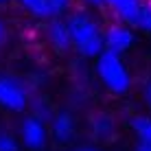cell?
Returning <instances> with one entry per match:
<instances>
[{"label": "cell", "instance_id": "1", "mask_svg": "<svg viewBox=\"0 0 151 151\" xmlns=\"http://www.w3.org/2000/svg\"><path fill=\"white\" fill-rule=\"evenodd\" d=\"M66 22H68V29H70L72 48L81 57H94L96 59L105 50V37H103L105 33L88 11L77 9L66 18Z\"/></svg>", "mask_w": 151, "mask_h": 151}, {"label": "cell", "instance_id": "2", "mask_svg": "<svg viewBox=\"0 0 151 151\" xmlns=\"http://www.w3.org/2000/svg\"><path fill=\"white\" fill-rule=\"evenodd\" d=\"M96 75L103 81V86L114 94H125L132 88V77L125 68L121 55H114L110 50H103L96 57Z\"/></svg>", "mask_w": 151, "mask_h": 151}, {"label": "cell", "instance_id": "3", "mask_svg": "<svg viewBox=\"0 0 151 151\" xmlns=\"http://www.w3.org/2000/svg\"><path fill=\"white\" fill-rule=\"evenodd\" d=\"M123 24L151 33V2L147 0H103Z\"/></svg>", "mask_w": 151, "mask_h": 151}, {"label": "cell", "instance_id": "4", "mask_svg": "<svg viewBox=\"0 0 151 151\" xmlns=\"http://www.w3.org/2000/svg\"><path fill=\"white\" fill-rule=\"evenodd\" d=\"M0 107L9 112H24L29 107V94L24 86L7 75H0Z\"/></svg>", "mask_w": 151, "mask_h": 151}, {"label": "cell", "instance_id": "5", "mask_svg": "<svg viewBox=\"0 0 151 151\" xmlns=\"http://www.w3.org/2000/svg\"><path fill=\"white\" fill-rule=\"evenodd\" d=\"M20 136H22V142L27 145L31 151H40L46 147L48 142V132H46L44 121H40L37 116H27L20 125Z\"/></svg>", "mask_w": 151, "mask_h": 151}, {"label": "cell", "instance_id": "6", "mask_svg": "<svg viewBox=\"0 0 151 151\" xmlns=\"http://www.w3.org/2000/svg\"><path fill=\"white\" fill-rule=\"evenodd\" d=\"M103 37H105V50L114 55H123L134 44V31L127 24H112V27H107Z\"/></svg>", "mask_w": 151, "mask_h": 151}, {"label": "cell", "instance_id": "7", "mask_svg": "<svg viewBox=\"0 0 151 151\" xmlns=\"http://www.w3.org/2000/svg\"><path fill=\"white\" fill-rule=\"evenodd\" d=\"M46 35H48L50 46L57 53H68L72 48V37H70V29H68L66 20H61V18L50 20L48 27H46Z\"/></svg>", "mask_w": 151, "mask_h": 151}, {"label": "cell", "instance_id": "8", "mask_svg": "<svg viewBox=\"0 0 151 151\" xmlns=\"http://www.w3.org/2000/svg\"><path fill=\"white\" fill-rule=\"evenodd\" d=\"M77 125L70 112H57L53 116V136L57 142H70L75 138Z\"/></svg>", "mask_w": 151, "mask_h": 151}, {"label": "cell", "instance_id": "9", "mask_svg": "<svg viewBox=\"0 0 151 151\" xmlns=\"http://www.w3.org/2000/svg\"><path fill=\"white\" fill-rule=\"evenodd\" d=\"M90 127H92V136L99 140H110L114 136V121L110 114H103V112L94 114L90 121Z\"/></svg>", "mask_w": 151, "mask_h": 151}, {"label": "cell", "instance_id": "10", "mask_svg": "<svg viewBox=\"0 0 151 151\" xmlns=\"http://www.w3.org/2000/svg\"><path fill=\"white\" fill-rule=\"evenodd\" d=\"M27 13L40 20H55L53 11H50V0H15Z\"/></svg>", "mask_w": 151, "mask_h": 151}, {"label": "cell", "instance_id": "11", "mask_svg": "<svg viewBox=\"0 0 151 151\" xmlns=\"http://www.w3.org/2000/svg\"><path fill=\"white\" fill-rule=\"evenodd\" d=\"M132 129L138 136L140 145L151 147V116H134L132 118Z\"/></svg>", "mask_w": 151, "mask_h": 151}, {"label": "cell", "instance_id": "12", "mask_svg": "<svg viewBox=\"0 0 151 151\" xmlns=\"http://www.w3.org/2000/svg\"><path fill=\"white\" fill-rule=\"evenodd\" d=\"M0 151H20V145L13 134L0 132Z\"/></svg>", "mask_w": 151, "mask_h": 151}, {"label": "cell", "instance_id": "13", "mask_svg": "<svg viewBox=\"0 0 151 151\" xmlns=\"http://www.w3.org/2000/svg\"><path fill=\"white\" fill-rule=\"evenodd\" d=\"M31 105H33V116H37L40 121H53V112L50 107H46L44 101H31Z\"/></svg>", "mask_w": 151, "mask_h": 151}, {"label": "cell", "instance_id": "14", "mask_svg": "<svg viewBox=\"0 0 151 151\" xmlns=\"http://www.w3.org/2000/svg\"><path fill=\"white\" fill-rule=\"evenodd\" d=\"M7 35H9L7 24H4V20L0 18V48H2V46H4V42H7Z\"/></svg>", "mask_w": 151, "mask_h": 151}, {"label": "cell", "instance_id": "15", "mask_svg": "<svg viewBox=\"0 0 151 151\" xmlns=\"http://www.w3.org/2000/svg\"><path fill=\"white\" fill-rule=\"evenodd\" d=\"M79 2H83V4H88V7H103V0H79Z\"/></svg>", "mask_w": 151, "mask_h": 151}, {"label": "cell", "instance_id": "16", "mask_svg": "<svg viewBox=\"0 0 151 151\" xmlns=\"http://www.w3.org/2000/svg\"><path fill=\"white\" fill-rule=\"evenodd\" d=\"M147 101H149V107H151V81H149V86H147Z\"/></svg>", "mask_w": 151, "mask_h": 151}, {"label": "cell", "instance_id": "17", "mask_svg": "<svg viewBox=\"0 0 151 151\" xmlns=\"http://www.w3.org/2000/svg\"><path fill=\"white\" fill-rule=\"evenodd\" d=\"M75 151H99V149H94V147H79V149H75Z\"/></svg>", "mask_w": 151, "mask_h": 151}, {"label": "cell", "instance_id": "18", "mask_svg": "<svg viewBox=\"0 0 151 151\" xmlns=\"http://www.w3.org/2000/svg\"><path fill=\"white\" fill-rule=\"evenodd\" d=\"M136 151H151V147H145V145H140V147H138Z\"/></svg>", "mask_w": 151, "mask_h": 151}, {"label": "cell", "instance_id": "19", "mask_svg": "<svg viewBox=\"0 0 151 151\" xmlns=\"http://www.w3.org/2000/svg\"><path fill=\"white\" fill-rule=\"evenodd\" d=\"M11 0H0V7H4V4H9Z\"/></svg>", "mask_w": 151, "mask_h": 151}]
</instances>
